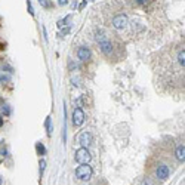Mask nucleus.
<instances>
[{
	"mask_svg": "<svg viewBox=\"0 0 185 185\" xmlns=\"http://www.w3.org/2000/svg\"><path fill=\"white\" fill-rule=\"evenodd\" d=\"M75 176H77L80 181H89V179L93 176V169L89 166V163L80 164V166L75 169Z\"/></svg>",
	"mask_w": 185,
	"mask_h": 185,
	"instance_id": "f257e3e1",
	"label": "nucleus"
},
{
	"mask_svg": "<svg viewBox=\"0 0 185 185\" xmlns=\"http://www.w3.org/2000/svg\"><path fill=\"white\" fill-rule=\"evenodd\" d=\"M90 158H92V155H90L89 149L84 147L78 148V149L74 152V160H75L78 164H86V163L90 161Z\"/></svg>",
	"mask_w": 185,
	"mask_h": 185,
	"instance_id": "f03ea898",
	"label": "nucleus"
},
{
	"mask_svg": "<svg viewBox=\"0 0 185 185\" xmlns=\"http://www.w3.org/2000/svg\"><path fill=\"white\" fill-rule=\"evenodd\" d=\"M129 24V19H127V15L124 13H118L112 18V27L115 30H124Z\"/></svg>",
	"mask_w": 185,
	"mask_h": 185,
	"instance_id": "7ed1b4c3",
	"label": "nucleus"
},
{
	"mask_svg": "<svg viewBox=\"0 0 185 185\" xmlns=\"http://www.w3.org/2000/svg\"><path fill=\"white\" fill-rule=\"evenodd\" d=\"M92 142H93V136H92L90 132H83V133L78 136V144H80L81 147H84V148L90 147Z\"/></svg>",
	"mask_w": 185,
	"mask_h": 185,
	"instance_id": "20e7f679",
	"label": "nucleus"
},
{
	"mask_svg": "<svg viewBox=\"0 0 185 185\" xmlns=\"http://www.w3.org/2000/svg\"><path fill=\"white\" fill-rule=\"evenodd\" d=\"M84 123V112L81 108H74L73 111V124L74 126H81Z\"/></svg>",
	"mask_w": 185,
	"mask_h": 185,
	"instance_id": "39448f33",
	"label": "nucleus"
},
{
	"mask_svg": "<svg viewBox=\"0 0 185 185\" xmlns=\"http://www.w3.org/2000/svg\"><path fill=\"white\" fill-rule=\"evenodd\" d=\"M169 173H170L169 166H166V164H158V167H157V170H155V175H157L158 179H161V181L167 179V178H169Z\"/></svg>",
	"mask_w": 185,
	"mask_h": 185,
	"instance_id": "423d86ee",
	"label": "nucleus"
},
{
	"mask_svg": "<svg viewBox=\"0 0 185 185\" xmlns=\"http://www.w3.org/2000/svg\"><path fill=\"white\" fill-rule=\"evenodd\" d=\"M99 47H101V50H102V53H104V55L111 56V53H112V43H111L108 38H105V40L99 41Z\"/></svg>",
	"mask_w": 185,
	"mask_h": 185,
	"instance_id": "0eeeda50",
	"label": "nucleus"
},
{
	"mask_svg": "<svg viewBox=\"0 0 185 185\" xmlns=\"http://www.w3.org/2000/svg\"><path fill=\"white\" fill-rule=\"evenodd\" d=\"M77 56L80 61H87L90 59V49L86 47V46H80L78 50H77Z\"/></svg>",
	"mask_w": 185,
	"mask_h": 185,
	"instance_id": "6e6552de",
	"label": "nucleus"
},
{
	"mask_svg": "<svg viewBox=\"0 0 185 185\" xmlns=\"http://www.w3.org/2000/svg\"><path fill=\"white\" fill-rule=\"evenodd\" d=\"M175 155H176V158L179 160V161H185V147L184 144H181V145H178L176 148V151H175Z\"/></svg>",
	"mask_w": 185,
	"mask_h": 185,
	"instance_id": "1a4fd4ad",
	"label": "nucleus"
},
{
	"mask_svg": "<svg viewBox=\"0 0 185 185\" xmlns=\"http://www.w3.org/2000/svg\"><path fill=\"white\" fill-rule=\"evenodd\" d=\"M178 64L184 68V65H185V52H184V49L178 52Z\"/></svg>",
	"mask_w": 185,
	"mask_h": 185,
	"instance_id": "9d476101",
	"label": "nucleus"
},
{
	"mask_svg": "<svg viewBox=\"0 0 185 185\" xmlns=\"http://www.w3.org/2000/svg\"><path fill=\"white\" fill-rule=\"evenodd\" d=\"M36 149L40 155H44V154H46V148H44V145H43L41 142H37L36 144Z\"/></svg>",
	"mask_w": 185,
	"mask_h": 185,
	"instance_id": "9b49d317",
	"label": "nucleus"
},
{
	"mask_svg": "<svg viewBox=\"0 0 185 185\" xmlns=\"http://www.w3.org/2000/svg\"><path fill=\"white\" fill-rule=\"evenodd\" d=\"M70 18H71V16H70V15H68V16H65V18H64V19H61V21H59V22H58V27H59V28H61V27H64V25H65V24H67V22H68V21H70Z\"/></svg>",
	"mask_w": 185,
	"mask_h": 185,
	"instance_id": "f8f14e48",
	"label": "nucleus"
},
{
	"mask_svg": "<svg viewBox=\"0 0 185 185\" xmlns=\"http://www.w3.org/2000/svg\"><path fill=\"white\" fill-rule=\"evenodd\" d=\"M44 126H46V129H47V135H50V117H47V118H46Z\"/></svg>",
	"mask_w": 185,
	"mask_h": 185,
	"instance_id": "ddd939ff",
	"label": "nucleus"
},
{
	"mask_svg": "<svg viewBox=\"0 0 185 185\" xmlns=\"http://www.w3.org/2000/svg\"><path fill=\"white\" fill-rule=\"evenodd\" d=\"M27 7H28L30 15H34V9H33V6H31V1H28V0H27Z\"/></svg>",
	"mask_w": 185,
	"mask_h": 185,
	"instance_id": "4468645a",
	"label": "nucleus"
},
{
	"mask_svg": "<svg viewBox=\"0 0 185 185\" xmlns=\"http://www.w3.org/2000/svg\"><path fill=\"white\" fill-rule=\"evenodd\" d=\"M38 3H40L43 7H49V1H47V0H38Z\"/></svg>",
	"mask_w": 185,
	"mask_h": 185,
	"instance_id": "2eb2a0df",
	"label": "nucleus"
},
{
	"mask_svg": "<svg viewBox=\"0 0 185 185\" xmlns=\"http://www.w3.org/2000/svg\"><path fill=\"white\" fill-rule=\"evenodd\" d=\"M70 30H71L70 27H67V28H64V30L61 31V36H65V34H68V33H70Z\"/></svg>",
	"mask_w": 185,
	"mask_h": 185,
	"instance_id": "dca6fc26",
	"label": "nucleus"
},
{
	"mask_svg": "<svg viewBox=\"0 0 185 185\" xmlns=\"http://www.w3.org/2000/svg\"><path fill=\"white\" fill-rule=\"evenodd\" d=\"M44 166H46V161H44V160H41V161H40V170H41V172L44 170Z\"/></svg>",
	"mask_w": 185,
	"mask_h": 185,
	"instance_id": "f3484780",
	"label": "nucleus"
},
{
	"mask_svg": "<svg viewBox=\"0 0 185 185\" xmlns=\"http://www.w3.org/2000/svg\"><path fill=\"white\" fill-rule=\"evenodd\" d=\"M58 4H59V6H64V4H68V0H58Z\"/></svg>",
	"mask_w": 185,
	"mask_h": 185,
	"instance_id": "a211bd4d",
	"label": "nucleus"
},
{
	"mask_svg": "<svg viewBox=\"0 0 185 185\" xmlns=\"http://www.w3.org/2000/svg\"><path fill=\"white\" fill-rule=\"evenodd\" d=\"M136 3L138 4H144V3H147V0H136Z\"/></svg>",
	"mask_w": 185,
	"mask_h": 185,
	"instance_id": "6ab92c4d",
	"label": "nucleus"
},
{
	"mask_svg": "<svg viewBox=\"0 0 185 185\" xmlns=\"http://www.w3.org/2000/svg\"><path fill=\"white\" fill-rule=\"evenodd\" d=\"M0 81H1V83H3V81H7V77H4V75L0 77Z\"/></svg>",
	"mask_w": 185,
	"mask_h": 185,
	"instance_id": "aec40b11",
	"label": "nucleus"
},
{
	"mask_svg": "<svg viewBox=\"0 0 185 185\" xmlns=\"http://www.w3.org/2000/svg\"><path fill=\"white\" fill-rule=\"evenodd\" d=\"M141 185H149V184H148V181L145 179V181H142V184H141Z\"/></svg>",
	"mask_w": 185,
	"mask_h": 185,
	"instance_id": "412c9836",
	"label": "nucleus"
},
{
	"mask_svg": "<svg viewBox=\"0 0 185 185\" xmlns=\"http://www.w3.org/2000/svg\"><path fill=\"white\" fill-rule=\"evenodd\" d=\"M3 126V118H1V115H0V127Z\"/></svg>",
	"mask_w": 185,
	"mask_h": 185,
	"instance_id": "4be33fe9",
	"label": "nucleus"
}]
</instances>
